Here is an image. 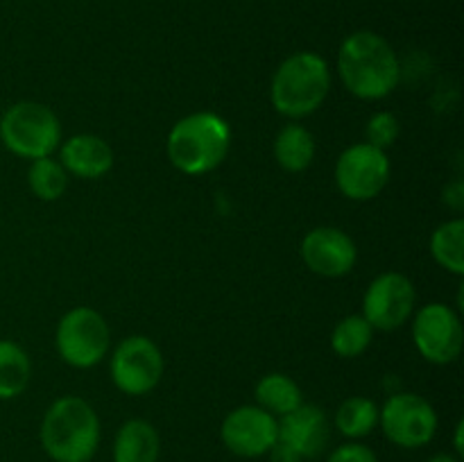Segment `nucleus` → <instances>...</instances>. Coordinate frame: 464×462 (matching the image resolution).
I'll return each instance as SVG.
<instances>
[{"label":"nucleus","mask_w":464,"mask_h":462,"mask_svg":"<svg viewBox=\"0 0 464 462\" xmlns=\"http://www.w3.org/2000/svg\"><path fill=\"white\" fill-rule=\"evenodd\" d=\"M338 72L349 93L361 100H381L397 89L401 66L383 36L361 30L349 34L340 45Z\"/></svg>","instance_id":"f257e3e1"},{"label":"nucleus","mask_w":464,"mask_h":462,"mask_svg":"<svg viewBox=\"0 0 464 462\" xmlns=\"http://www.w3.org/2000/svg\"><path fill=\"white\" fill-rule=\"evenodd\" d=\"M39 439L54 462H89L100 447V419L89 401L62 397L45 410Z\"/></svg>","instance_id":"f03ea898"},{"label":"nucleus","mask_w":464,"mask_h":462,"mask_svg":"<svg viewBox=\"0 0 464 462\" xmlns=\"http://www.w3.org/2000/svg\"><path fill=\"white\" fill-rule=\"evenodd\" d=\"M231 145L229 122L211 111L181 118L168 134V159L184 175H204L225 161Z\"/></svg>","instance_id":"7ed1b4c3"},{"label":"nucleus","mask_w":464,"mask_h":462,"mask_svg":"<svg viewBox=\"0 0 464 462\" xmlns=\"http://www.w3.org/2000/svg\"><path fill=\"white\" fill-rule=\"evenodd\" d=\"M331 89L329 63L315 53H295L272 77V104L285 118H304L324 102Z\"/></svg>","instance_id":"20e7f679"},{"label":"nucleus","mask_w":464,"mask_h":462,"mask_svg":"<svg viewBox=\"0 0 464 462\" xmlns=\"http://www.w3.org/2000/svg\"><path fill=\"white\" fill-rule=\"evenodd\" d=\"M0 140L21 159L50 157L62 140V125L48 107L32 100L12 104L0 118Z\"/></svg>","instance_id":"39448f33"},{"label":"nucleus","mask_w":464,"mask_h":462,"mask_svg":"<svg viewBox=\"0 0 464 462\" xmlns=\"http://www.w3.org/2000/svg\"><path fill=\"white\" fill-rule=\"evenodd\" d=\"M109 326L93 308H72L57 326V351L77 370L98 365L109 349Z\"/></svg>","instance_id":"423d86ee"},{"label":"nucleus","mask_w":464,"mask_h":462,"mask_svg":"<svg viewBox=\"0 0 464 462\" xmlns=\"http://www.w3.org/2000/svg\"><path fill=\"white\" fill-rule=\"evenodd\" d=\"M385 438L401 448H421L438 433V412L424 397L412 392L394 394L379 410Z\"/></svg>","instance_id":"0eeeda50"},{"label":"nucleus","mask_w":464,"mask_h":462,"mask_svg":"<svg viewBox=\"0 0 464 462\" xmlns=\"http://www.w3.org/2000/svg\"><path fill=\"white\" fill-rule=\"evenodd\" d=\"M390 159L370 143H356L340 154L335 163V184L340 193L356 202L376 197L388 186Z\"/></svg>","instance_id":"6e6552de"},{"label":"nucleus","mask_w":464,"mask_h":462,"mask_svg":"<svg viewBox=\"0 0 464 462\" xmlns=\"http://www.w3.org/2000/svg\"><path fill=\"white\" fill-rule=\"evenodd\" d=\"M163 374V356L145 335H131L116 347L111 358V379L130 397L152 392Z\"/></svg>","instance_id":"1a4fd4ad"},{"label":"nucleus","mask_w":464,"mask_h":462,"mask_svg":"<svg viewBox=\"0 0 464 462\" xmlns=\"http://www.w3.org/2000/svg\"><path fill=\"white\" fill-rule=\"evenodd\" d=\"M412 340L429 362H453L460 356L464 342L460 317L447 303H426L412 322Z\"/></svg>","instance_id":"9d476101"},{"label":"nucleus","mask_w":464,"mask_h":462,"mask_svg":"<svg viewBox=\"0 0 464 462\" xmlns=\"http://www.w3.org/2000/svg\"><path fill=\"white\" fill-rule=\"evenodd\" d=\"M415 311V285L401 272L376 276L362 299V317L372 329L394 331L406 324Z\"/></svg>","instance_id":"9b49d317"},{"label":"nucleus","mask_w":464,"mask_h":462,"mask_svg":"<svg viewBox=\"0 0 464 462\" xmlns=\"http://www.w3.org/2000/svg\"><path fill=\"white\" fill-rule=\"evenodd\" d=\"M220 439L234 456L263 457L279 439V419L261 406H240L222 421Z\"/></svg>","instance_id":"f8f14e48"},{"label":"nucleus","mask_w":464,"mask_h":462,"mask_svg":"<svg viewBox=\"0 0 464 462\" xmlns=\"http://www.w3.org/2000/svg\"><path fill=\"white\" fill-rule=\"evenodd\" d=\"M302 258L320 276H344L356 265V243L335 226H317L302 240Z\"/></svg>","instance_id":"ddd939ff"},{"label":"nucleus","mask_w":464,"mask_h":462,"mask_svg":"<svg viewBox=\"0 0 464 462\" xmlns=\"http://www.w3.org/2000/svg\"><path fill=\"white\" fill-rule=\"evenodd\" d=\"M331 424L322 408L302 403L279 419V442L288 444L302 460L322 456L329 447Z\"/></svg>","instance_id":"4468645a"},{"label":"nucleus","mask_w":464,"mask_h":462,"mask_svg":"<svg viewBox=\"0 0 464 462\" xmlns=\"http://www.w3.org/2000/svg\"><path fill=\"white\" fill-rule=\"evenodd\" d=\"M63 170L82 179H98L107 175L113 166V149L104 139L95 134L71 136L62 145Z\"/></svg>","instance_id":"2eb2a0df"},{"label":"nucleus","mask_w":464,"mask_h":462,"mask_svg":"<svg viewBox=\"0 0 464 462\" xmlns=\"http://www.w3.org/2000/svg\"><path fill=\"white\" fill-rule=\"evenodd\" d=\"M161 439L157 428L145 419H130L118 428L113 439V462H157Z\"/></svg>","instance_id":"dca6fc26"},{"label":"nucleus","mask_w":464,"mask_h":462,"mask_svg":"<svg viewBox=\"0 0 464 462\" xmlns=\"http://www.w3.org/2000/svg\"><path fill=\"white\" fill-rule=\"evenodd\" d=\"M275 157L279 166L288 172H302L315 159V139L306 127L285 125L275 140Z\"/></svg>","instance_id":"f3484780"},{"label":"nucleus","mask_w":464,"mask_h":462,"mask_svg":"<svg viewBox=\"0 0 464 462\" xmlns=\"http://www.w3.org/2000/svg\"><path fill=\"white\" fill-rule=\"evenodd\" d=\"M256 403L275 417H284L293 412L304 403L302 390L290 376L285 374H267L263 376L254 390Z\"/></svg>","instance_id":"a211bd4d"},{"label":"nucleus","mask_w":464,"mask_h":462,"mask_svg":"<svg viewBox=\"0 0 464 462\" xmlns=\"http://www.w3.org/2000/svg\"><path fill=\"white\" fill-rule=\"evenodd\" d=\"M32 365L23 347L0 340V399H16L30 385Z\"/></svg>","instance_id":"6ab92c4d"},{"label":"nucleus","mask_w":464,"mask_h":462,"mask_svg":"<svg viewBox=\"0 0 464 462\" xmlns=\"http://www.w3.org/2000/svg\"><path fill=\"white\" fill-rule=\"evenodd\" d=\"M379 426V406L367 397H349L335 412V428L349 439H362Z\"/></svg>","instance_id":"aec40b11"},{"label":"nucleus","mask_w":464,"mask_h":462,"mask_svg":"<svg viewBox=\"0 0 464 462\" xmlns=\"http://www.w3.org/2000/svg\"><path fill=\"white\" fill-rule=\"evenodd\" d=\"M433 258L453 274H464V222L460 217L440 225L430 238Z\"/></svg>","instance_id":"412c9836"},{"label":"nucleus","mask_w":464,"mask_h":462,"mask_svg":"<svg viewBox=\"0 0 464 462\" xmlns=\"http://www.w3.org/2000/svg\"><path fill=\"white\" fill-rule=\"evenodd\" d=\"M27 184H30L32 193L36 197L45 199V202H54V199H59L66 193L68 172L54 159H34L30 170H27Z\"/></svg>","instance_id":"4be33fe9"},{"label":"nucleus","mask_w":464,"mask_h":462,"mask_svg":"<svg viewBox=\"0 0 464 462\" xmlns=\"http://www.w3.org/2000/svg\"><path fill=\"white\" fill-rule=\"evenodd\" d=\"M372 333H374V329H372L365 317L349 315L335 324L334 333H331V347L338 356L356 358L370 347Z\"/></svg>","instance_id":"5701e85b"},{"label":"nucleus","mask_w":464,"mask_h":462,"mask_svg":"<svg viewBox=\"0 0 464 462\" xmlns=\"http://www.w3.org/2000/svg\"><path fill=\"white\" fill-rule=\"evenodd\" d=\"M367 143L374 145V148L383 149L390 148V145H394V140L399 139V120L394 113L390 111H381V113H374V116L370 118V122H367Z\"/></svg>","instance_id":"b1692460"},{"label":"nucleus","mask_w":464,"mask_h":462,"mask_svg":"<svg viewBox=\"0 0 464 462\" xmlns=\"http://www.w3.org/2000/svg\"><path fill=\"white\" fill-rule=\"evenodd\" d=\"M326 462H379V457H376V453L367 444H361L358 439L353 442L352 439V442L343 444L335 451H331Z\"/></svg>","instance_id":"393cba45"},{"label":"nucleus","mask_w":464,"mask_h":462,"mask_svg":"<svg viewBox=\"0 0 464 462\" xmlns=\"http://www.w3.org/2000/svg\"><path fill=\"white\" fill-rule=\"evenodd\" d=\"M267 456H270L272 462H304L302 457H299V453H295L288 444L279 442V439H276V444L270 448Z\"/></svg>","instance_id":"a878e982"},{"label":"nucleus","mask_w":464,"mask_h":462,"mask_svg":"<svg viewBox=\"0 0 464 462\" xmlns=\"http://www.w3.org/2000/svg\"><path fill=\"white\" fill-rule=\"evenodd\" d=\"M464 424L462 421H458V426H456V456L460 457L462 453H464V444H462V433H464Z\"/></svg>","instance_id":"bb28decb"},{"label":"nucleus","mask_w":464,"mask_h":462,"mask_svg":"<svg viewBox=\"0 0 464 462\" xmlns=\"http://www.w3.org/2000/svg\"><path fill=\"white\" fill-rule=\"evenodd\" d=\"M426 462H460V457L451 456V453H435V456L429 457Z\"/></svg>","instance_id":"cd10ccee"}]
</instances>
